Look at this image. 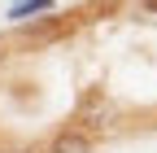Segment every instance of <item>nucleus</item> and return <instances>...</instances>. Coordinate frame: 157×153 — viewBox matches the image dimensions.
<instances>
[{
  "label": "nucleus",
  "instance_id": "2",
  "mask_svg": "<svg viewBox=\"0 0 157 153\" xmlns=\"http://www.w3.org/2000/svg\"><path fill=\"white\" fill-rule=\"evenodd\" d=\"M48 5H52V0H13L9 13H13V18H26L31 9H48Z\"/></svg>",
  "mask_w": 157,
  "mask_h": 153
},
{
  "label": "nucleus",
  "instance_id": "4",
  "mask_svg": "<svg viewBox=\"0 0 157 153\" xmlns=\"http://www.w3.org/2000/svg\"><path fill=\"white\" fill-rule=\"evenodd\" d=\"M0 153H9V149H5V144H0Z\"/></svg>",
  "mask_w": 157,
  "mask_h": 153
},
{
  "label": "nucleus",
  "instance_id": "1",
  "mask_svg": "<svg viewBox=\"0 0 157 153\" xmlns=\"http://www.w3.org/2000/svg\"><path fill=\"white\" fill-rule=\"evenodd\" d=\"M92 144H96V140L87 136L83 127H61V131L48 140V153H92Z\"/></svg>",
  "mask_w": 157,
  "mask_h": 153
},
{
  "label": "nucleus",
  "instance_id": "3",
  "mask_svg": "<svg viewBox=\"0 0 157 153\" xmlns=\"http://www.w3.org/2000/svg\"><path fill=\"white\" fill-rule=\"evenodd\" d=\"M0 66H5V48H0Z\"/></svg>",
  "mask_w": 157,
  "mask_h": 153
}]
</instances>
